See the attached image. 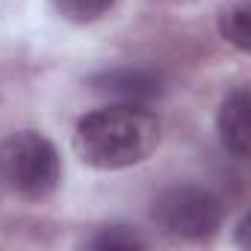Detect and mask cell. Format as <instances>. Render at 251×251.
<instances>
[{"label":"cell","instance_id":"obj_1","mask_svg":"<svg viewBox=\"0 0 251 251\" xmlns=\"http://www.w3.org/2000/svg\"><path fill=\"white\" fill-rule=\"evenodd\" d=\"M160 145V118L145 103H109L77 121V157L98 172H121L145 163Z\"/></svg>","mask_w":251,"mask_h":251},{"label":"cell","instance_id":"obj_2","mask_svg":"<svg viewBox=\"0 0 251 251\" xmlns=\"http://www.w3.org/2000/svg\"><path fill=\"white\" fill-rule=\"evenodd\" d=\"M0 180L24 201L50 198L62 180L56 145L36 130H18L6 136L0 142Z\"/></svg>","mask_w":251,"mask_h":251},{"label":"cell","instance_id":"obj_3","mask_svg":"<svg viewBox=\"0 0 251 251\" xmlns=\"http://www.w3.org/2000/svg\"><path fill=\"white\" fill-rule=\"evenodd\" d=\"M151 216L160 233L180 242H204L219 233L225 222V204L216 192L183 183L160 192Z\"/></svg>","mask_w":251,"mask_h":251},{"label":"cell","instance_id":"obj_4","mask_svg":"<svg viewBox=\"0 0 251 251\" xmlns=\"http://www.w3.org/2000/svg\"><path fill=\"white\" fill-rule=\"evenodd\" d=\"M89 86L95 92L112 95L124 103H148L157 95H163V77L154 68H142V65H124V68H106L98 71Z\"/></svg>","mask_w":251,"mask_h":251},{"label":"cell","instance_id":"obj_5","mask_svg":"<svg viewBox=\"0 0 251 251\" xmlns=\"http://www.w3.org/2000/svg\"><path fill=\"white\" fill-rule=\"evenodd\" d=\"M248 109H251V100H248V89L239 86L233 92L225 95L222 106H219V115H216V127H219V139L225 145L227 154H233L236 160H245L248 157V139H251V124H248Z\"/></svg>","mask_w":251,"mask_h":251},{"label":"cell","instance_id":"obj_6","mask_svg":"<svg viewBox=\"0 0 251 251\" xmlns=\"http://www.w3.org/2000/svg\"><path fill=\"white\" fill-rule=\"evenodd\" d=\"M248 0H227L219 12V33L225 42H230L239 53H248L251 48V27H248Z\"/></svg>","mask_w":251,"mask_h":251},{"label":"cell","instance_id":"obj_7","mask_svg":"<svg viewBox=\"0 0 251 251\" xmlns=\"http://www.w3.org/2000/svg\"><path fill=\"white\" fill-rule=\"evenodd\" d=\"M145 245L148 239L139 236L127 225H106L89 239V248H98V251H130V248H145Z\"/></svg>","mask_w":251,"mask_h":251},{"label":"cell","instance_id":"obj_8","mask_svg":"<svg viewBox=\"0 0 251 251\" xmlns=\"http://www.w3.org/2000/svg\"><path fill=\"white\" fill-rule=\"evenodd\" d=\"M59 15L71 24H95L100 21L118 0H53Z\"/></svg>","mask_w":251,"mask_h":251}]
</instances>
